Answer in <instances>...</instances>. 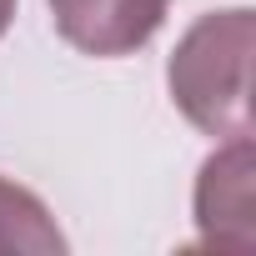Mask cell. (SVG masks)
Returning <instances> with one entry per match:
<instances>
[{
	"mask_svg": "<svg viewBox=\"0 0 256 256\" xmlns=\"http://www.w3.org/2000/svg\"><path fill=\"white\" fill-rule=\"evenodd\" d=\"M251 10H221V16H201L171 66V100L181 106V116L206 136H251V100H246V70H251Z\"/></svg>",
	"mask_w": 256,
	"mask_h": 256,
	"instance_id": "6da1fadb",
	"label": "cell"
},
{
	"mask_svg": "<svg viewBox=\"0 0 256 256\" xmlns=\"http://www.w3.org/2000/svg\"><path fill=\"white\" fill-rule=\"evenodd\" d=\"M171 10V0H50V16L66 46L86 56L141 50Z\"/></svg>",
	"mask_w": 256,
	"mask_h": 256,
	"instance_id": "7a4b0ae2",
	"label": "cell"
},
{
	"mask_svg": "<svg viewBox=\"0 0 256 256\" xmlns=\"http://www.w3.org/2000/svg\"><path fill=\"white\" fill-rule=\"evenodd\" d=\"M196 221H201V241L206 246H246V226H251V141L231 136V146L221 156H211L201 166V186H196Z\"/></svg>",
	"mask_w": 256,
	"mask_h": 256,
	"instance_id": "3957f363",
	"label": "cell"
},
{
	"mask_svg": "<svg viewBox=\"0 0 256 256\" xmlns=\"http://www.w3.org/2000/svg\"><path fill=\"white\" fill-rule=\"evenodd\" d=\"M0 251H20V256H60L66 236L46 201L16 181L0 176Z\"/></svg>",
	"mask_w": 256,
	"mask_h": 256,
	"instance_id": "277c9868",
	"label": "cell"
},
{
	"mask_svg": "<svg viewBox=\"0 0 256 256\" xmlns=\"http://www.w3.org/2000/svg\"><path fill=\"white\" fill-rule=\"evenodd\" d=\"M10 20H16V0H0V36L10 30Z\"/></svg>",
	"mask_w": 256,
	"mask_h": 256,
	"instance_id": "5b68a950",
	"label": "cell"
}]
</instances>
